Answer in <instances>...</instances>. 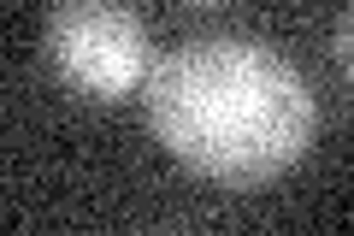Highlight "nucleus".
I'll use <instances>...</instances> for the list:
<instances>
[{"label":"nucleus","mask_w":354,"mask_h":236,"mask_svg":"<svg viewBox=\"0 0 354 236\" xmlns=\"http://www.w3.org/2000/svg\"><path fill=\"white\" fill-rule=\"evenodd\" d=\"M148 125L189 172L266 183L307 154L319 100L283 48L242 30H207L148 71Z\"/></svg>","instance_id":"f257e3e1"},{"label":"nucleus","mask_w":354,"mask_h":236,"mask_svg":"<svg viewBox=\"0 0 354 236\" xmlns=\"http://www.w3.org/2000/svg\"><path fill=\"white\" fill-rule=\"evenodd\" d=\"M41 48L71 89L118 100L148 71V30L118 0H59L41 24Z\"/></svg>","instance_id":"f03ea898"},{"label":"nucleus","mask_w":354,"mask_h":236,"mask_svg":"<svg viewBox=\"0 0 354 236\" xmlns=\"http://www.w3.org/2000/svg\"><path fill=\"white\" fill-rule=\"evenodd\" d=\"M337 60L348 65V12H337Z\"/></svg>","instance_id":"7ed1b4c3"}]
</instances>
